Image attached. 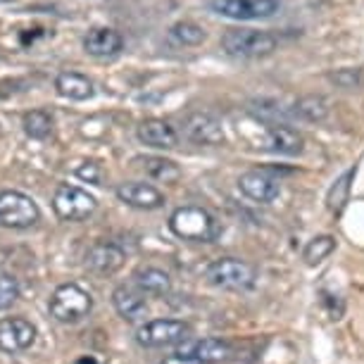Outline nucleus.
<instances>
[{
	"label": "nucleus",
	"mask_w": 364,
	"mask_h": 364,
	"mask_svg": "<svg viewBox=\"0 0 364 364\" xmlns=\"http://www.w3.org/2000/svg\"><path fill=\"white\" fill-rule=\"evenodd\" d=\"M183 136L196 146H222L226 141L222 119L210 112H193L183 119Z\"/></svg>",
	"instance_id": "nucleus-9"
},
{
	"label": "nucleus",
	"mask_w": 364,
	"mask_h": 364,
	"mask_svg": "<svg viewBox=\"0 0 364 364\" xmlns=\"http://www.w3.org/2000/svg\"><path fill=\"white\" fill-rule=\"evenodd\" d=\"M169 229L174 236L183 240H193V243H212L222 233V224L210 215L208 210L186 205V208H176L169 217Z\"/></svg>",
	"instance_id": "nucleus-1"
},
{
	"label": "nucleus",
	"mask_w": 364,
	"mask_h": 364,
	"mask_svg": "<svg viewBox=\"0 0 364 364\" xmlns=\"http://www.w3.org/2000/svg\"><path fill=\"white\" fill-rule=\"evenodd\" d=\"M238 188L245 198H250L255 203H272L281 193L279 181L274 176L264 174V171H248V174H243L238 178Z\"/></svg>",
	"instance_id": "nucleus-14"
},
{
	"label": "nucleus",
	"mask_w": 364,
	"mask_h": 364,
	"mask_svg": "<svg viewBox=\"0 0 364 364\" xmlns=\"http://www.w3.org/2000/svg\"><path fill=\"white\" fill-rule=\"evenodd\" d=\"M328 81L331 84H336L338 88H346V91H350V88H357L364 81V74L362 70H353V67H346V70H338V72H331L328 74Z\"/></svg>",
	"instance_id": "nucleus-27"
},
{
	"label": "nucleus",
	"mask_w": 364,
	"mask_h": 364,
	"mask_svg": "<svg viewBox=\"0 0 364 364\" xmlns=\"http://www.w3.org/2000/svg\"><path fill=\"white\" fill-rule=\"evenodd\" d=\"M162 364H203V362H196V360H186V357H176V355H171L167 357Z\"/></svg>",
	"instance_id": "nucleus-30"
},
{
	"label": "nucleus",
	"mask_w": 364,
	"mask_h": 364,
	"mask_svg": "<svg viewBox=\"0 0 364 364\" xmlns=\"http://www.w3.org/2000/svg\"><path fill=\"white\" fill-rule=\"evenodd\" d=\"M36 343V326L24 317L0 319V350L10 355L24 353Z\"/></svg>",
	"instance_id": "nucleus-10"
},
{
	"label": "nucleus",
	"mask_w": 364,
	"mask_h": 364,
	"mask_svg": "<svg viewBox=\"0 0 364 364\" xmlns=\"http://www.w3.org/2000/svg\"><path fill=\"white\" fill-rule=\"evenodd\" d=\"M279 41L269 31L259 29H226L222 36V50L238 60L267 58L277 50Z\"/></svg>",
	"instance_id": "nucleus-2"
},
{
	"label": "nucleus",
	"mask_w": 364,
	"mask_h": 364,
	"mask_svg": "<svg viewBox=\"0 0 364 364\" xmlns=\"http://www.w3.org/2000/svg\"><path fill=\"white\" fill-rule=\"evenodd\" d=\"M267 148H269L272 153L293 157L302 153L305 141H302V136L295 132V129L286 124H274V127H267Z\"/></svg>",
	"instance_id": "nucleus-17"
},
{
	"label": "nucleus",
	"mask_w": 364,
	"mask_h": 364,
	"mask_svg": "<svg viewBox=\"0 0 364 364\" xmlns=\"http://www.w3.org/2000/svg\"><path fill=\"white\" fill-rule=\"evenodd\" d=\"M205 279L224 291H250L257 281L255 267L238 257H219L205 269Z\"/></svg>",
	"instance_id": "nucleus-4"
},
{
	"label": "nucleus",
	"mask_w": 364,
	"mask_h": 364,
	"mask_svg": "<svg viewBox=\"0 0 364 364\" xmlns=\"http://www.w3.org/2000/svg\"><path fill=\"white\" fill-rule=\"evenodd\" d=\"M117 198H119L122 203H127L129 208H136V210H157L164 205V196L160 191L143 181L122 183V186L117 188Z\"/></svg>",
	"instance_id": "nucleus-13"
},
{
	"label": "nucleus",
	"mask_w": 364,
	"mask_h": 364,
	"mask_svg": "<svg viewBox=\"0 0 364 364\" xmlns=\"http://www.w3.org/2000/svg\"><path fill=\"white\" fill-rule=\"evenodd\" d=\"M22 127H24V134L29 136V139L43 141L53 134V117L48 112H43V109H31V112L24 114Z\"/></svg>",
	"instance_id": "nucleus-23"
},
{
	"label": "nucleus",
	"mask_w": 364,
	"mask_h": 364,
	"mask_svg": "<svg viewBox=\"0 0 364 364\" xmlns=\"http://www.w3.org/2000/svg\"><path fill=\"white\" fill-rule=\"evenodd\" d=\"M141 164V169L146 171L150 178L160 183H176L181 178V169L174 160H167V157H157V155H148V157H139L136 160Z\"/></svg>",
	"instance_id": "nucleus-21"
},
{
	"label": "nucleus",
	"mask_w": 364,
	"mask_h": 364,
	"mask_svg": "<svg viewBox=\"0 0 364 364\" xmlns=\"http://www.w3.org/2000/svg\"><path fill=\"white\" fill-rule=\"evenodd\" d=\"M77 176L81 181H88V183H98L100 181V167L95 162H84L81 167L77 169Z\"/></svg>",
	"instance_id": "nucleus-29"
},
{
	"label": "nucleus",
	"mask_w": 364,
	"mask_h": 364,
	"mask_svg": "<svg viewBox=\"0 0 364 364\" xmlns=\"http://www.w3.org/2000/svg\"><path fill=\"white\" fill-rule=\"evenodd\" d=\"M3 259H5V255H3V250H0V264H3Z\"/></svg>",
	"instance_id": "nucleus-31"
},
{
	"label": "nucleus",
	"mask_w": 364,
	"mask_h": 364,
	"mask_svg": "<svg viewBox=\"0 0 364 364\" xmlns=\"http://www.w3.org/2000/svg\"><path fill=\"white\" fill-rule=\"evenodd\" d=\"M55 88H58V93L63 95V98H70V100H88L95 91L93 81L77 72H63L55 79Z\"/></svg>",
	"instance_id": "nucleus-20"
},
{
	"label": "nucleus",
	"mask_w": 364,
	"mask_h": 364,
	"mask_svg": "<svg viewBox=\"0 0 364 364\" xmlns=\"http://www.w3.org/2000/svg\"><path fill=\"white\" fill-rule=\"evenodd\" d=\"M355 178V169H348L346 174L338 176L333 181V186L328 188V196H326V205L331 212H341L346 208L348 203V196H350V181Z\"/></svg>",
	"instance_id": "nucleus-25"
},
{
	"label": "nucleus",
	"mask_w": 364,
	"mask_h": 364,
	"mask_svg": "<svg viewBox=\"0 0 364 364\" xmlns=\"http://www.w3.org/2000/svg\"><path fill=\"white\" fill-rule=\"evenodd\" d=\"M112 305L114 310L129 321H136L148 314V302L141 291H134L129 286H117L112 291Z\"/></svg>",
	"instance_id": "nucleus-18"
},
{
	"label": "nucleus",
	"mask_w": 364,
	"mask_h": 364,
	"mask_svg": "<svg viewBox=\"0 0 364 364\" xmlns=\"http://www.w3.org/2000/svg\"><path fill=\"white\" fill-rule=\"evenodd\" d=\"M210 8L222 17L238 22L269 19L281 10V0H212Z\"/></svg>",
	"instance_id": "nucleus-8"
},
{
	"label": "nucleus",
	"mask_w": 364,
	"mask_h": 364,
	"mask_svg": "<svg viewBox=\"0 0 364 364\" xmlns=\"http://www.w3.org/2000/svg\"><path fill=\"white\" fill-rule=\"evenodd\" d=\"M191 326L178 319H153L139 326L136 343L143 348H164V346H181L188 341Z\"/></svg>",
	"instance_id": "nucleus-6"
},
{
	"label": "nucleus",
	"mask_w": 364,
	"mask_h": 364,
	"mask_svg": "<svg viewBox=\"0 0 364 364\" xmlns=\"http://www.w3.org/2000/svg\"><path fill=\"white\" fill-rule=\"evenodd\" d=\"M174 355L203 364H217L231 355V346L222 338H188L176 348Z\"/></svg>",
	"instance_id": "nucleus-11"
},
{
	"label": "nucleus",
	"mask_w": 364,
	"mask_h": 364,
	"mask_svg": "<svg viewBox=\"0 0 364 364\" xmlns=\"http://www.w3.org/2000/svg\"><path fill=\"white\" fill-rule=\"evenodd\" d=\"M19 298V284L10 274H0V310H8Z\"/></svg>",
	"instance_id": "nucleus-28"
},
{
	"label": "nucleus",
	"mask_w": 364,
	"mask_h": 364,
	"mask_svg": "<svg viewBox=\"0 0 364 364\" xmlns=\"http://www.w3.org/2000/svg\"><path fill=\"white\" fill-rule=\"evenodd\" d=\"M95 198L88 193V191L79 188V186H70V183H63L53 196V210L55 215L65 222H81V219H88L95 212Z\"/></svg>",
	"instance_id": "nucleus-7"
},
{
	"label": "nucleus",
	"mask_w": 364,
	"mask_h": 364,
	"mask_svg": "<svg viewBox=\"0 0 364 364\" xmlns=\"http://www.w3.org/2000/svg\"><path fill=\"white\" fill-rule=\"evenodd\" d=\"M169 38L178 46H200L208 38V33L196 22H176L169 29Z\"/></svg>",
	"instance_id": "nucleus-24"
},
{
	"label": "nucleus",
	"mask_w": 364,
	"mask_h": 364,
	"mask_svg": "<svg viewBox=\"0 0 364 364\" xmlns=\"http://www.w3.org/2000/svg\"><path fill=\"white\" fill-rule=\"evenodd\" d=\"M124 259L127 252L117 243H109V240H98L86 252V267L93 274H100V277H109V274L119 272Z\"/></svg>",
	"instance_id": "nucleus-12"
},
{
	"label": "nucleus",
	"mask_w": 364,
	"mask_h": 364,
	"mask_svg": "<svg viewBox=\"0 0 364 364\" xmlns=\"http://www.w3.org/2000/svg\"><path fill=\"white\" fill-rule=\"evenodd\" d=\"M41 219L38 205L19 191H0V226L3 229H31Z\"/></svg>",
	"instance_id": "nucleus-5"
},
{
	"label": "nucleus",
	"mask_w": 364,
	"mask_h": 364,
	"mask_svg": "<svg viewBox=\"0 0 364 364\" xmlns=\"http://www.w3.org/2000/svg\"><path fill=\"white\" fill-rule=\"evenodd\" d=\"M293 114L300 117L302 122L319 124V122H324L328 117V102L321 95H302L293 105Z\"/></svg>",
	"instance_id": "nucleus-22"
},
{
	"label": "nucleus",
	"mask_w": 364,
	"mask_h": 364,
	"mask_svg": "<svg viewBox=\"0 0 364 364\" xmlns=\"http://www.w3.org/2000/svg\"><path fill=\"white\" fill-rule=\"evenodd\" d=\"M333 250H336V238L333 236H317L305 245V250H302V259H305L307 264H319L321 259H326Z\"/></svg>",
	"instance_id": "nucleus-26"
},
{
	"label": "nucleus",
	"mask_w": 364,
	"mask_h": 364,
	"mask_svg": "<svg viewBox=\"0 0 364 364\" xmlns=\"http://www.w3.org/2000/svg\"><path fill=\"white\" fill-rule=\"evenodd\" d=\"M124 48V38L119 31L109 26H95L84 36V50L93 58H114Z\"/></svg>",
	"instance_id": "nucleus-16"
},
{
	"label": "nucleus",
	"mask_w": 364,
	"mask_h": 364,
	"mask_svg": "<svg viewBox=\"0 0 364 364\" xmlns=\"http://www.w3.org/2000/svg\"><path fill=\"white\" fill-rule=\"evenodd\" d=\"M134 284L141 293L146 295H167L171 291V279L167 272L157 269V267H141V269L134 272Z\"/></svg>",
	"instance_id": "nucleus-19"
},
{
	"label": "nucleus",
	"mask_w": 364,
	"mask_h": 364,
	"mask_svg": "<svg viewBox=\"0 0 364 364\" xmlns=\"http://www.w3.org/2000/svg\"><path fill=\"white\" fill-rule=\"evenodd\" d=\"M48 310H50V317L58 319L60 324H77V321L91 314L93 298L79 284H63L50 295Z\"/></svg>",
	"instance_id": "nucleus-3"
},
{
	"label": "nucleus",
	"mask_w": 364,
	"mask_h": 364,
	"mask_svg": "<svg viewBox=\"0 0 364 364\" xmlns=\"http://www.w3.org/2000/svg\"><path fill=\"white\" fill-rule=\"evenodd\" d=\"M136 136H139V141L143 146L155 148V150H171V148H176V143H178L176 129L164 119L141 122L139 129H136Z\"/></svg>",
	"instance_id": "nucleus-15"
}]
</instances>
